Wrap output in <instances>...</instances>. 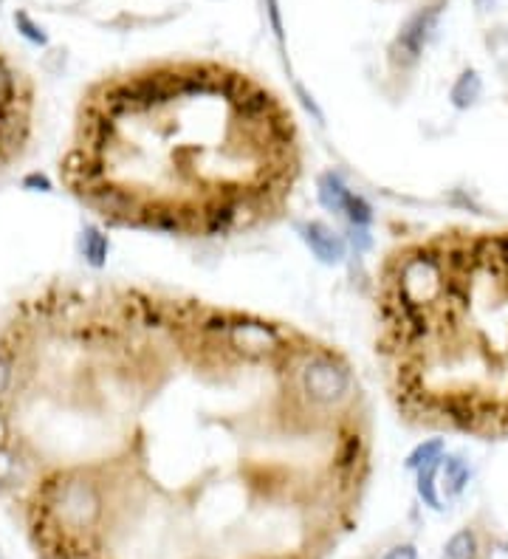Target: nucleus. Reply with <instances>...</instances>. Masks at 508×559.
<instances>
[{
    "label": "nucleus",
    "mask_w": 508,
    "mask_h": 559,
    "mask_svg": "<svg viewBox=\"0 0 508 559\" xmlns=\"http://www.w3.org/2000/svg\"><path fill=\"white\" fill-rule=\"evenodd\" d=\"M489 559H508V548H505V545H497L494 551H489Z\"/></svg>",
    "instance_id": "16"
},
{
    "label": "nucleus",
    "mask_w": 508,
    "mask_h": 559,
    "mask_svg": "<svg viewBox=\"0 0 508 559\" xmlns=\"http://www.w3.org/2000/svg\"><path fill=\"white\" fill-rule=\"evenodd\" d=\"M437 472H441V483L437 486H441V492L447 497H457L469 483V466L464 463V458H457V455L437 460Z\"/></svg>",
    "instance_id": "6"
},
{
    "label": "nucleus",
    "mask_w": 508,
    "mask_h": 559,
    "mask_svg": "<svg viewBox=\"0 0 508 559\" xmlns=\"http://www.w3.org/2000/svg\"><path fill=\"white\" fill-rule=\"evenodd\" d=\"M444 559H477V537L475 531L464 528L457 531L455 537L444 548Z\"/></svg>",
    "instance_id": "8"
},
{
    "label": "nucleus",
    "mask_w": 508,
    "mask_h": 559,
    "mask_svg": "<svg viewBox=\"0 0 508 559\" xmlns=\"http://www.w3.org/2000/svg\"><path fill=\"white\" fill-rule=\"evenodd\" d=\"M316 186H319V201H322V206H325L328 213H342V215H344V206H348V201H351L353 193L342 184V178L334 175V173H325V175H319Z\"/></svg>",
    "instance_id": "7"
},
{
    "label": "nucleus",
    "mask_w": 508,
    "mask_h": 559,
    "mask_svg": "<svg viewBox=\"0 0 508 559\" xmlns=\"http://www.w3.org/2000/svg\"><path fill=\"white\" fill-rule=\"evenodd\" d=\"M23 186H26V190H32V186H37V190H42V193H49V190H52L49 178H45V175H37V173H32V175L23 178Z\"/></svg>",
    "instance_id": "15"
},
{
    "label": "nucleus",
    "mask_w": 508,
    "mask_h": 559,
    "mask_svg": "<svg viewBox=\"0 0 508 559\" xmlns=\"http://www.w3.org/2000/svg\"><path fill=\"white\" fill-rule=\"evenodd\" d=\"M475 4H477V9H486V6L492 4V0H475Z\"/></svg>",
    "instance_id": "17"
},
{
    "label": "nucleus",
    "mask_w": 508,
    "mask_h": 559,
    "mask_svg": "<svg viewBox=\"0 0 508 559\" xmlns=\"http://www.w3.org/2000/svg\"><path fill=\"white\" fill-rule=\"evenodd\" d=\"M303 241L308 243V249L316 254V258L328 266H334L344 258V241L322 221H311L303 226Z\"/></svg>",
    "instance_id": "3"
},
{
    "label": "nucleus",
    "mask_w": 508,
    "mask_h": 559,
    "mask_svg": "<svg viewBox=\"0 0 508 559\" xmlns=\"http://www.w3.org/2000/svg\"><path fill=\"white\" fill-rule=\"evenodd\" d=\"M437 458H441V441H429L427 447H419V452L409 455L407 466H409V469H421V466H427V463L437 460Z\"/></svg>",
    "instance_id": "13"
},
{
    "label": "nucleus",
    "mask_w": 508,
    "mask_h": 559,
    "mask_svg": "<svg viewBox=\"0 0 508 559\" xmlns=\"http://www.w3.org/2000/svg\"><path fill=\"white\" fill-rule=\"evenodd\" d=\"M82 249H85V258H88L90 263H94V266H99L102 258L108 254V241L99 235V232L88 229L85 235H82Z\"/></svg>",
    "instance_id": "10"
},
{
    "label": "nucleus",
    "mask_w": 508,
    "mask_h": 559,
    "mask_svg": "<svg viewBox=\"0 0 508 559\" xmlns=\"http://www.w3.org/2000/svg\"><path fill=\"white\" fill-rule=\"evenodd\" d=\"M14 23H17L20 34L26 37V40H32L34 45H45V43H49V34H45L42 26H37V23H34L26 12H17V14H14Z\"/></svg>",
    "instance_id": "11"
},
{
    "label": "nucleus",
    "mask_w": 508,
    "mask_h": 559,
    "mask_svg": "<svg viewBox=\"0 0 508 559\" xmlns=\"http://www.w3.org/2000/svg\"><path fill=\"white\" fill-rule=\"evenodd\" d=\"M435 20H437V9H427V12L415 14V17L407 23V26H404V32H401V37H399V45H401V52H404L409 60H415V57L421 54L429 32L435 29Z\"/></svg>",
    "instance_id": "4"
},
{
    "label": "nucleus",
    "mask_w": 508,
    "mask_h": 559,
    "mask_svg": "<svg viewBox=\"0 0 508 559\" xmlns=\"http://www.w3.org/2000/svg\"><path fill=\"white\" fill-rule=\"evenodd\" d=\"M60 170L108 223L218 238L283 213L299 178V136L263 85L187 62L150 105H82L77 145Z\"/></svg>",
    "instance_id": "1"
},
{
    "label": "nucleus",
    "mask_w": 508,
    "mask_h": 559,
    "mask_svg": "<svg viewBox=\"0 0 508 559\" xmlns=\"http://www.w3.org/2000/svg\"><path fill=\"white\" fill-rule=\"evenodd\" d=\"M384 559H419V551H415V545L404 543V545L390 548V551L384 554Z\"/></svg>",
    "instance_id": "14"
},
{
    "label": "nucleus",
    "mask_w": 508,
    "mask_h": 559,
    "mask_svg": "<svg viewBox=\"0 0 508 559\" xmlns=\"http://www.w3.org/2000/svg\"><path fill=\"white\" fill-rule=\"evenodd\" d=\"M263 559H294V556H283V554H274V556H263Z\"/></svg>",
    "instance_id": "18"
},
{
    "label": "nucleus",
    "mask_w": 508,
    "mask_h": 559,
    "mask_svg": "<svg viewBox=\"0 0 508 559\" xmlns=\"http://www.w3.org/2000/svg\"><path fill=\"white\" fill-rule=\"evenodd\" d=\"M9 105H32V88L20 82V74L0 57V108Z\"/></svg>",
    "instance_id": "5"
},
{
    "label": "nucleus",
    "mask_w": 508,
    "mask_h": 559,
    "mask_svg": "<svg viewBox=\"0 0 508 559\" xmlns=\"http://www.w3.org/2000/svg\"><path fill=\"white\" fill-rule=\"evenodd\" d=\"M477 97H480V77L475 71L460 74V80L452 88V102L457 108H469Z\"/></svg>",
    "instance_id": "9"
},
{
    "label": "nucleus",
    "mask_w": 508,
    "mask_h": 559,
    "mask_svg": "<svg viewBox=\"0 0 508 559\" xmlns=\"http://www.w3.org/2000/svg\"><path fill=\"white\" fill-rule=\"evenodd\" d=\"M344 215H348V221H351L353 226H367V223L373 221L371 206H367L364 198H359V195H351L348 206H344Z\"/></svg>",
    "instance_id": "12"
},
{
    "label": "nucleus",
    "mask_w": 508,
    "mask_h": 559,
    "mask_svg": "<svg viewBox=\"0 0 508 559\" xmlns=\"http://www.w3.org/2000/svg\"><path fill=\"white\" fill-rule=\"evenodd\" d=\"M379 351L427 427L508 435V232H444L387 254Z\"/></svg>",
    "instance_id": "2"
}]
</instances>
